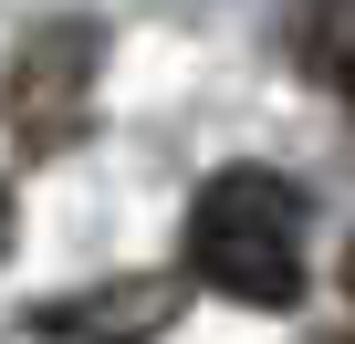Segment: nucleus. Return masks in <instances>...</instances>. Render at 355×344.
<instances>
[{
  "instance_id": "nucleus-6",
  "label": "nucleus",
  "mask_w": 355,
  "mask_h": 344,
  "mask_svg": "<svg viewBox=\"0 0 355 344\" xmlns=\"http://www.w3.org/2000/svg\"><path fill=\"white\" fill-rule=\"evenodd\" d=\"M345 302H355V251H345Z\"/></svg>"
},
{
  "instance_id": "nucleus-4",
  "label": "nucleus",
  "mask_w": 355,
  "mask_h": 344,
  "mask_svg": "<svg viewBox=\"0 0 355 344\" xmlns=\"http://www.w3.org/2000/svg\"><path fill=\"white\" fill-rule=\"evenodd\" d=\"M303 63L334 94H355V0H313V11H303Z\"/></svg>"
},
{
  "instance_id": "nucleus-1",
  "label": "nucleus",
  "mask_w": 355,
  "mask_h": 344,
  "mask_svg": "<svg viewBox=\"0 0 355 344\" xmlns=\"http://www.w3.org/2000/svg\"><path fill=\"white\" fill-rule=\"evenodd\" d=\"M178 282L251 302V313H293L303 302V188L282 167H220L189 199V271Z\"/></svg>"
},
{
  "instance_id": "nucleus-5",
  "label": "nucleus",
  "mask_w": 355,
  "mask_h": 344,
  "mask_svg": "<svg viewBox=\"0 0 355 344\" xmlns=\"http://www.w3.org/2000/svg\"><path fill=\"white\" fill-rule=\"evenodd\" d=\"M0 251H11V178H0Z\"/></svg>"
},
{
  "instance_id": "nucleus-2",
  "label": "nucleus",
  "mask_w": 355,
  "mask_h": 344,
  "mask_svg": "<svg viewBox=\"0 0 355 344\" xmlns=\"http://www.w3.org/2000/svg\"><path fill=\"white\" fill-rule=\"evenodd\" d=\"M94 94H105V21L63 11V21L21 32V53L0 63V136L21 156H63L94 125Z\"/></svg>"
},
{
  "instance_id": "nucleus-7",
  "label": "nucleus",
  "mask_w": 355,
  "mask_h": 344,
  "mask_svg": "<svg viewBox=\"0 0 355 344\" xmlns=\"http://www.w3.org/2000/svg\"><path fill=\"white\" fill-rule=\"evenodd\" d=\"M345 105H355V94H345Z\"/></svg>"
},
{
  "instance_id": "nucleus-3",
  "label": "nucleus",
  "mask_w": 355,
  "mask_h": 344,
  "mask_svg": "<svg viewBox=\"0 0 355 344\" xmlns=\"http://www.w3.org/2000/svg\"><path fill=\"white\" fill-rule=\"evenodd\" d=\"M189 302L178 271H115V282H84V292H53L32 302V334L42 344H157Z\"/></svg>"
}]
</instances>
